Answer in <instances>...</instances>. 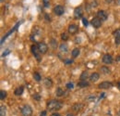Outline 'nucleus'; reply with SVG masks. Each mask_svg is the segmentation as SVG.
I'll use <instances>...</instances> for the list:
<instances>
[{
	"mask_svg": "<svg viewBox=\"0 0 120 116\" xmlns=\"http://www.w3.org/2000/svg\"><path fill=\"white\" fill-rule=\"evenodd\" d=\"M79 31V27L76 25V24H70L68 26V33H71V34H74L77 32Z\"/></svg>",
	"mask_w": 120,
	"mask_h": 116,
	"instance_id": "obj_11",
	"label": "nucleus"
},
{
	"mask_svg": "<svg viewBox=\"0 0 120 116\" xmlns=\"http://www.w3.org/2000/svg\"><path fill=\"white\" fill-rule=\"evenodd\" d=\"M82 107H83L82 104H79V103H77V104H75V105L72 106V110H73L74 112H79V111L81 110Z\"/></svg>",
	"mask_w": 120,
	"mask_h": 116,
	"instance_id": "obj_15",
	"label": "nucleus"
},
{
	"mask_svg": "<svg viewBox=\"0 0 120 116\" xmlns=\"http://www.w3.org/2000/svg\"><path fill=\"white\" fill-rule=\"evenodd\" d=\"M45 20H46V21H50V20H51V18L48 16V14H45Z\"/></svg>",
	"mask_w": 120,
	"mask_h": 116,
	"instance_id": "obj_32",
	"label": "nucleus"
},
{
	"mask_svg": "<svg viewBox=\"0 0 120 116\" xmlns=\"http://www.w3.org/2000/svg\"><path fill=\"white\" fill-rule=\"evenodd\" d=\"M103 61L105 64H111L113 62V58L110 54H105V56L103 57Z\"/></svg>",
	"mask_w": 120,
	"mask_h": 116,
	"instance_id": "obj_10",
	"label": "nucleus"
},
{
	"mask_svg": "<svg viewBox=\"0 0 120 116\" xmlns=\"http://www.w3.org/2000/svg\"><path fill=\"white\" fill-rule=\"evenodd\" d=\"M33 78H34V80H35V81H37V82L41 81V75H40V73H33Z\"/></svg>",
	"mask_w": 120,
	"mask_h": 116,
	"instance_id": "obj_21",
	"label": "nucleus"
},
{
	"mask_svg": "<svg viewBox=\"0 0 120 116\" xmlns=\"http://www.w3.org/2000/svg\"><path fill=\"white\" fill-rule=\"evenodd\" d=\"M37 46H38V49H39V51H40L41 54H45V53L47 52V50H48V46H47V45H46L45 43H43V42L38 43Z\"/></svg>",
	"mask_w": 120,
	"mask_h": 116,
	"instance_id": "obj_5",
	"label": "nucleus"
},
{
	"mask_svg": "<svg viewBox=\"0 0 120 116\" xmlns=\"http://www.w3.org/2000/svg\"><path fill=\"white\" fill-rule=\"evenodd\" d=\"M6 97H7V92L4 91V90H1V92H0V99H4Z\"/></svg>",
	"mask_w": 120,
	"mask_h": 116,
	"instance_id": "obj_25",
	"label": "nucleus"
},
{
	"mask_svg": "<svg viewBox=\"0 0 120 116\" xmlns=\"http://www.w3.org/2000/svg\"><path fill=\"white\" fill-rule=\"evenodd\" d=\"M117 87H118V88L120 89V82L118 83V84H117Z\"/></svg>",
	"mask_w": 120,
	"mask_h": 116,
	"instance_id": "obj_43",
	"label": "nucleus"
},
{
	"mask_svg": "<svg viewBox=\"0 0 120 116\" xmlns=\"http://www.w3.org/2000/svg\"><path fill=\"white\" fill-rule=\"evenodd\" d=\"M59 49L62 53H67V52H68V45H67L66 43L61 44V45H60V46H59Z\"/></svg>",
	"mask_w": 120,
	"mask_h": 116,
	"instance_id": "obj_12",
	"label": "nucleus"
},
{
	"mask_svg": "<svg viewBox=\"0 0 120 116\" xmlns=\"http://www.w3.org/2000/svg\"><path fill=\"white\" fill-rule=\"evenodd\" d=\"M82 23H83L84 26H87L88 25V21H87L86 18H82Z\"/></svg>",
	"mask_w": 120,
	"mask_h": 116,
	"instance_id": "obj_29",
	"label": "nucleus"
},
{
	"mask_svg": "<svg viewBox=\"0 0 120 116\" xmlns=\"http://www.w3.org/2000/svg\"><path fill=\"white\" fill-rule=\"evenodd\" d=\"M0 116H6V107L1 106L0 108Z\"/></svg>",
	"mask_w": 120,
	"mask_h": 116,
	"instance_id": "obj_23",
	"label": "nucleus"
},
{
	"mask_svg": "<svg viewBox=\"0 0 120 116\" xmlns=\"http://www.w3.org/2000/svg\"><path fill=\"white\" fill-rule=\"evenodd\" d=\"M118 116H120V111L118 112Z\"/></svg>",
	"mask_w": 120,
	"mask_h": 116,
	"instance_id": "obj_45",
	"label": "nucleus"
},
{
	"mask_svg": "<svg viewBox=\"0 0 120 116\" xmlns=\"http://www.w3.org/2000/svg\"><path fill=\"white\" fill-rule=\"evenodd\" d=\"M72 62H73L72 59H67V60H65V63L66 64H69V63H72Z\"/></svg>",
	"mask_w": 120,
	"mask_h": 116,
	"instance_id": "obj_33",
	"label": "nucleus"
},
{
	"mask_svg": "<svg viewBox=\"0 0 120 116\" xmlns=\"http://www.w3.org/2000/svg\"><path fill=\"white\" fill-rule=\"evenodd\" d=\"M117 60H120V56L119 57H117Z\"/></svg>",
	"mask_w": 120,
	"mask_h": 116,
	"instance_id": "obj_44",
	"label": "nucleus"
},
{
	"mask_svg": "<svg viewBox=\"0 0 120 116\" xmlns=\"http://www.w3.org/2000/svg\"><path fill=\"white\" fill-rule=\"evenodd\" d=\"M21 113L23 116H31L32 114V109L29 105H24L21 109Z\"/></svg>",
	"mask_w": 120,
	"mask_h": 116,
	"instance_id": "obj_2",
	"label": "nucleus"
},
{
	"mask_svg": "<svg viewBox=\"0 0 120 116\" xmlns=\"http://www.w3.org/2000/svg\"><path fill=\"white\" fill-rule=\"evenodd\" d=\"M95 99V97H94L93 95H91V96H90V97H89V99H90V100H92V99Z\"/></svg>",
	"mask_w": 120,
	"mask_h": 116,
	"instance_id": "obj_37",
	"label": "nucleus"
},
{
	"mask_svg": "<svg viewBox=\"0 0 120 116\" xmlns=\"http://www.w3.org/2000/svg\"><path fill=\"white\" fill-rule=\"evenodd\" d=\"M99 77H100V75H99V73H93L90 76V80L91 82H96L97 80H99Z\"/></svg>",
	"mask_w": 120,
	"mask_h": 116,
	"instance_id": "obj_13",
	"label": "nucleus"
},
{
	"mask_svg": "<svg viewBox=\"0 0 120 116\" xmlns=\"http://www.w3.org/2000/svg\"><path fill=\"white\" fill-rule=\"evenodd\" d=\"M61 38H62V40L67 41V40L68 39V36L67 35V33H62V34H61Z\"/></svg>",
	"mask_w": 120,
	"mask_h": 116,
	"instance_id": "obj_27",
	"label": "nucleus"
},
{
	"mask_svg": "<svg viewBox=\"0 0 120 116\" xmlns=\"http://www.w3.org/2000/svg\"><path fill=\"white\" fill-rule=\"evenodd\" d=\"M0 1H1V2H3V1H4V0H0Z\"/></svg>",
	"mask_w": 120,
	"mask_h": 116,
	"instance_id": "obj_46",
	"label": "nucleus"
},
{
	"mask_svg": "<svg viewBox=\"0 0 120 116\" xmlns=\"http://www.w3.org/2000/svg\"><path fill=\"white\" fill-rule=\"evenodd\" d=\"M62 108V103L58 100H50L47 102V109L49 111H58Z\"/></svg>",
	"mask_w": 120,
	"mask_h": 116,
	"instance_id": "obj_1",
	"label": "nucleus"
},
{
	"mask_svg": "<svg viewBox=\"0 0 120 116\" xmlns=\"http://www.w3.org/2000/svg\"><path fill=\"white\" fill-rule=\"evenodd\" d=\"M114 36H115V38H118V37H120V29L116 30V31L114 32Z\"/></svg>",
	"mask_w": 120,
	"mask_h": 116,
	"instance_id": "obj_26",
	"label": "nucleus"
},
{
	"mask_svg": "<svg viewBox=\"0 0 120 116\" xmlns=\"http://www.w3.org/2000/svg\"><path fill=\"white\" fill-rule=\"evenodd\" d=\"M90 86V83L87 81H80L79 83H78V87H86Z\"/></svg>",
	"mask_w": 120,
	"mask_h": 116,
	"instance_id": "obj_17",
	"label": "nucleus"
},
{
	"mask_svg": "<svg viewBox=\"0 0 120 116\" xmlns=\"http://www.w3.org/2000/svg\"><path fill=\"white\" fill-rule=\"evenodd\" d=\"M66 87H67L68 89H73V84H72V83H68V84H67Z\"/></svg>",
	"mask_w": 120,
	"mask_h": 116,
	"instance_id": "obj_30",
	"label": "nucleus"
},
{
	"mask_svg": "<svg viewBox=\"0 0 120 116\" xmlns=\"http://www.w3.org/2000/svg\"><path fill=\"white\" fill-rule=\"evenodd\" d=\"M8 53H9V50H8V51H7V52H5V53H4V54H3V56H6V55H8Z\"/></svg>",
	"mask_w": 120,
	"mask_h": 116,
	"instance_id": "obj_39",
	"label": "nucleus"
},
{
	"mask_svg": "<svg viewBox=\"0 0 120 116\" xmlns=\"http://www.w3.org/2000/svg\"><path fill=\"white\" fill-rule=\"evenodd\" d=\"M97 18H99L102 21H106V20H107L108 14H107V12L105 11V10H99V11L97 12Z\"/></svg>",
	"mask_w": 120,
	"mask_h": 116,
	"instance_id": "obj_6",
	"label": "nucleus"
},
{
	"mask_svg": "<svg viewBox=\"0 0 120 116\" xmlns=\"http://www.w3.org/2000/svg\"><path fill=\"white\" fill-rule=\"evenodd\" d=\"M23 90H24L23 87H19L15 90L14 94H15L16 96H20V95H22V93H23Z\"/></svg>",
	"mask_w": 120,
	"mask_h": 116,
	"instance_id": "obj_14",
	"label": "nucleus"
},
{
	"mask_svg": "<svg viewBox=\"0 0 120 116\" xmlns=\"http://www.w3.org/2000/svg\"><path fill=\"white\" fill-rule=\"evenodd\" d=\"M51 116H60L59 113H57V112H55V113H53Z\"/></svg>",
	"mask_w": 120,
	"mask_h": 116,
	"instance_id": "obj_38",
	"label": "nucleus"
},
{
	"mask_svg": "<svg viewBox=\"0 0 120 116\" xmlns=\"http://www.w3.org/2000/svg\"><path fill=\"white\" fill-rule=\"evenodd\" d=\"M99 88L101 89H108V88H111L113 87V84L111 82H103L99 85Z\"/></svg>",
	"mask_w": 120,
	"mask_h": 116,
	"instance_id": "obj_9",
	"label": "nucleus"
},
{
	"mask_svg": "<svg viewBox=\"0 0 120 116\" xmlns=\"http://www.w3.org/2000/svg\"><path fill=\"white\" fill-rule=\"evenodd\" d=\"M33 99H36V100H40V99H41V96H40L39 94H34V95H33Z\"/></svg>",
	"mask_w": 120,
	"mask_h": 116,
	"instance_id": "obj_28",
	"label": "nucleus"
},
{
	"mask_svg": "<svg viewBox=\"0 0 120 116\" xmlns=\"http://www.w3.org/2000/svg\"><path fill=\"white\" fill-rule=\"evenodd\" d=\"M91 7H93V8H95V7H97V3L94 1V2H92L91 3Z\"/></svg>",
	"mask_w": 120,
	"mask_h": 116,
	"instance_id": "obj_36",
	"label": "nucleus"
},
{
	"mask_svg": "<svg viewBox=\"0 0 120 116\" xmlns=\"http://www.w3.org/2000/svg\"><path fill=\"white\" fill-rule=\"evenodd\" d=\"M64 12H65V8L61 5H57L54 8V13L56 16H61V15L64 14Z\"/></svg>",
	"mask_w": 120,
	"mask_h": 116,
	"instance_id": "obj_4",
	"label": "nucleus"
},
{
	"mask_svg": "<svg viewBox=\"0 0 120 116\" xmlns=\"http://www.w3.org/2000/svg\"><path fill=\"white\" fill-rule=\"evenodd\" d=\"M101 71H102V73H105V74H107V73H110V70H109L108 67H106V66H103V67L101 68Z\"/></svg>",
	"mask_w": 120,
	"mask_h": 116,
	"instance_id": "obj_22",
	"label": "nucleus"
},
{
	"mask_svg": "<svg viewBox=\"0 0 120 116\" xmlns=\"http://www.w3.org/2000/svg\"><path fill=\"white\" fill-rule=\"evenodd\" d=\"M46 114H47V112H46L45 111H44V112H41L40 116H46Z\"/></svg>",
	"mask_w": 120,
	"mask_h": 116,
	"instance_id": "obj_35",
	"label": "nucleus"
},
{
	"mask_svg": "<svg viewBox=\"0 0 120 116\" xmlns=\"http://www.w3.org/2000/svg\"><path fill=\"white\" fill-rule=\"evenodd\" d=\"M45 86H46L47 87H52V86H53L52 80H51V79H49V78H46V79H45Z\"/></svg>",
	"mask_w": 120,
	"mask_h": 116,
	"instance_id": "obj_19",
	"label": "nucleus"
},
{
	"mask_svg": "<svg viewBox=\"0 0 120 116\" xmlns=\"http://www.w3.org/2000/svg\"><path fill=\"white\" fill-rule=\"evenodd\" d=\"M115 40H116V44L120 45V37H118V38H115Z\"/></svg>",
	"mask_w": 120,
	"mask_h": 116,
	"instance_id": "obj_34",
	"label": "nucleus"
},
{
	"mask_svg": "<svg viewBox=\"0 0 120 116\" xmlns=\"http://www.w3.org/2000/svg\"><path fill=\"white\" fill-rule=\"evenodd\" d=\"M116 4H117L118 6H120V0H116Z\"/></svg>",
	"mask_w": 120,
	"mask_h": 116,
	"instance_id": "obj_41",
	"label": "nucleus"
},
{
	"mask_svg": "<svg viewBox=\"0 0 120 116\" xmlns=\"http://www.w3.org/2000/svg\"><path fill=\"white\" fill-rule=\"evenodd\" d=\"M83 15V10H82V8L81 7H78L76 8L75 10H74V17L75 19H80Z\"/></svg>",
	"mask_w": 120,
	"mask_h": 116,
	"instance_id": "obj_7",
	"label": "nucleus"
},
{
	"mask_svg": "<svg viewBox=\"0 0 120 116\" xmlns=\"http://www.w3.org/2000/svg\"><path fill=\"white\" fill-rule=\"evenodd\" d=\"M64 94H65V91L61 88V87H58V88H56V95L57 96V97H62V96H64Z\"/></svg>",
	"mask_w": 120,
	"mask_h": 116,
	"instance_id": "obj_16",
	"label": "nucleus"
},
{
	"mask_svg": "<svg viewBox=\"0 0 120 116\" xmlns=\"http://www.w3.org/2000/svg\"><path fill=\"white\" fill-rule=\"evenodd\" d=\"M87 77H88V73L87 72H83L80 75V80L81 81H86Z\"/></svg>",
	"mask_w": 120,
	"mask_h": 116,
	"instance_id": "obj_20",
	"label": "nucleus"
},
{
	"mask_svg": "<svg viewBox=\"0 0 120 116\" xmlns=\"http://www.w3.org/2000/svg\"><path fill=\"white\" fill-rule=\"evenodd\" d=\"M51 46H52V47H53L54 49L56 48V46H57V42H56V39H52V40H51Z\"/></svg>",
	"mask_w": 120,
	"mask_h": 116,
	"instance_id": "obj_24",
	"label": "nucleus"
},
{
	"mask_svg": "<svg viewBox=\"0 0 120 116\" xmlns=\"http://www.w3.org/2000/svg\"><path fill=\"white\" fill-rule=\"evenodd\" d=\"M79 48H75V49H73V50H72L71 55H72V57H73V58L78 57V56H79Z\"/></svg>",
	"mask_w": 120,
	"mask_h": 116,
	"instance_id": "obj_18",
	"label": "nucleus"
},
{
	"mask_svg": "<svg viewBox=\"0 0 120 116\" xmlns=\"http://www.w3.org/2000/svg\"><path fill=\"white\" fill-rule=\"evenodd\" d=\"M44 4H45V8H48L49 7V0H44Z\"/></svg>",
	"mask_w": 120,
	"mask_h": 116,
	"instance_id": "obj_31",
	"label": "nucleus"
},
{
	"mask_svg": "<svg viewBox=\"0 0 120 116\" xmlns=\"http://www.w3.org/2000/svg\"><path fill=\"white\" fill-rule=\"evenodd\" d=\"M66 116H75L74 114H72V113H68V114H67Z\"/></svg>",
	"mask_w": 120,
	"mask_h": 116,
	"instance_id": "obj_42",
	"label": "nucleus"
},
{
	"mask_svg": "<svg viewBox=\"0 0 120 116\" xmlns=\"http://www.w3.org/2000/svg\"><path fill=\"white\" fill-rule=\"evenodd\" d=\"M30 49H31V52H32V54L35 56V58L36 59L38 60V61H40L41 60V57H40V51H39V49H38V46H36L35 45H32L31 46V47H30Z\"/></svg>",
	"mask_w": 120,
	"mask_h": 116,
	"instance_id": "obj_3",
	"label": "nucleus"
},
{
	"mask_svg": "<svg viewBox=\"0 0 120 116\" xmlns=\"http://www.w3.org/2000/svg\"><path fill=\"white\" fill-rule=\"evenodd\" d=\"M91 24L95 27V28H99V27H101V25H102V21L99 19V18H93L92 20H91Z\"/></svg>",
	"mask_w": 120,
	"mask_h": 116,
	"instance_id": "obj_8",
	"label": "nucleus"
},
{
	"mask_svg": "<svg viewBox=\"0 0 120 116\" xmlns=\"http://www.w3.org/2000/svg\"><path fill=\"white\" fill-rule=\"evenodd\" d=\"M105 93H102V94H101V96H100V99H102V98H104V97H105Z\"/></svg>",
	"mask_w": 120,
	"mask_h": 116,
	"instance_id": "obj_40",
	"label": "nucleus"
}]
</instances>
